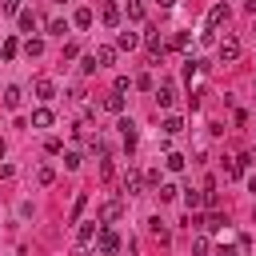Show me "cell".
I'll use <instances>...</instances> for the list:
<instances>
[{"mask_svg": "<svg viewBox=\"0 0 256 256\" xmlns=\"http://www.w3.org/2000/svg\"><path fill=\"white\" fill-rule=\"evenodd\" d=\"M124 192H128V196H140V192H144V176H140L136 168H128V176H124Z\"/></svg>", "mask_w": 256, "mask_h": 256, "instance_id": "6", "label": "cell"}, {"mask_svg": "<svg viewBox=\"0 0 256 256\" xmlns=\"http://www.w3.org/2000/svg\"><path fill=\"white\" fill-rule=\"evenodd\" d=\"M124 12H128V20H144V0H124Z\"/></svg>", "mask_w": 256, "mask_h": 256, "instance_id": "18", "label": "cell"}, {"mask_svg": "<svg viewBox=\"0 0 256 256\" xmlns=\"http://www.w3.org/2000/svg\"><path fill=\"white\" fill-rule=\"evenodd\" d=\"M176 132H184V120L180 116H168L164 120V136H176Z\"/></svg>", "mask_w": 256, "mask_h": 256, "instance_id": "25", "label": "cell"}, {"mask_svg": "<svg viewBox=\"0 0 256 256\" xmlns=\"http://www.w3.org/2000/svg\"><path fill=\"white\" fill-rule=\"evenodd\" d=\"M96 68H100V64H96V56H84V64H80V72H84V76H92Z\"/></svg>", "mask_w": 256, "mask_h": 256, "instance_id": "32", "label": "cell"}, {"mask_svg": "<svg viewBox=\"0 0 256 256\" xmlns=\"http://www.w3.org/2000/svg\"><path fill=\"white\" fill-rule=\"evenodd\" d=\"M96 236H100V224H96V220H88V224L76 228V240H80V244H92Z\"/></svg>", "mask_w": 256, "mask_h": 256, "instance_id": "7", "label": "cell"}, {"mask_svg": "<svg viewBox=\"0 0 256 256\" xmlns=\"http://www.w3.org/2000/svg\"><path fill=\"white\" fill-rule=\"evenodd\" d=\"M32 92H36V100H52V96H56V84H52V80H36Z\"/></svg>", "mask_w": 256, "mask_h": 256, "instance_id": "14", "label": "cell"}, {"mask_svg": "<svg viewBox=\"0 0 256 256\" xmlns=\"http://www.w3.org/2000/svg\"><path fill=\"white\" fill-rule=\"evenodd\" d=\"M184 204H188V208H200V204H204V192H192V188H188V192H184Z\"/></svg>", "mask_w": 256, "mask_h": 256, "instance_id": "27", "label": "cell"}, {"mask_svg": "<svg viewBox=\"0 0 256 256\" xmlns=\"http://www.w3.org/2000/svg\"><path fill=\"white\" fill-rule=\"evenodd\" d=\"M164 168H168V172H184V156H180V152H168V156H164Z\"/></svg>", "mask_w": 256, "mask_h": 256, "instance_id": "22", "label": "cell"}, {"mask_svg": "<svg viewBox=\"0 0 256 256\" xmlns=\"http://www.w3.org/2000/svg\"><path fill=\"white\" fill-rule=\"evenodd\" d=\"M84 208H88V192H80V196H76V204H72V220H80V212H84Z\"/></svg>", "mask_w": 256, "mask_h": 256, "instance_id": "28", "label": "cell"}, {"mask_svg": "<svg viewBox=\"0 0 256 256\" xmlns=\"http://www.w3.org/2000/svg\"><path fill=\"white\" fill-rule=\"evenodd\" d=\"M128 88H132V80H128V76H116V88H112V92H128Z\"/></svg>", "mask_w": 256, "mask_h": 256, "instance_id": "38", "label": "cell"}, {"mask_svg": "<svg viewBox=\"0 0 256 256\" xmlns=\"http://www.w3.org/2000/svg\"><path fill=\"white\" fill-rule=\"evenodd\" d=\"M92 56H96V64H100V68H108V64L116 60V48H112V44H100V48H96Z\"/></svg>", "mask_w": 256, "mask_h": 256, "instance_id": "13", "label": "cell"}, {"mask_svg": "<svg viewBox=\"0 0 256 256\" xmlns=\"http://www.w3.org/2000/svg\"><path fill=\"white\" fill-rule=\"evenodd\" d=\"M16 52H20V44H16V40H12V36H8V40H4V44H0V56H4V60H12V56H16Z\"/></svg>", "mask_w": 256, "mask_h": 256, "instance_id": "26", "label": "cell"}, {"mask_svg": "<svg viewBox=\"0 0 256 256\" xmlns=\"http://www.w3.org/2000/svg\"><path fill=\"white\" fill-rule=\"evenodd\" d=\"M48 32H52V36H64V32H68V20H52Z\"/></svg>", "mask_w": 256, "mask_h": 256, "instance_id": "31", "label": "cell"}, {"mask_svg": "<svg viewBox=\"0 0 256 256\" xmlns=\"http://www.w3.org/2000/svg\"><path fill=\"white\" fill-rule=\"evenodd\" d=\"M176 192H180L176 184H160V200H164V204H168V200H176Z\"/></svg>", "mask_w": 256, "mask_h": 256, "instance_id": "29", "label": "cell"}, {"mask_svg": "<svg viewBox=\"0 0 256 256\" xmlns=\"http://www.w3.org/2000/svg\"><path fill=\"white\" fill-rule=\"evenodd\" d=\"M112 172H116V168H112V160L104 156V160H100V176H104V180H112Z\"/></svg>", "mask_w": 256, "mask_h": 256, "instance_id": "36", "label": "cell"}, {"mask_svg": "<svg viewBox=\"0 0 256 256\" xmlns=\"http://www.w3.org/2000/svg\"><path fill=\"white\" fill-rule=\"evenodd\" d=\"M136 44H140V36H136V32H116V48H120V52H132Z\"/></svg>", "mask_w": 256, "mask_h": 256, "instance_id": "12", "label": "cell"}, {"mask_svg": "<svg viewBox=\"0 0 256 256\" xmlns=\"http://www.w3.org/2000/svg\"><path fill=\"white\" fill-rule=\"evenodd\" d=\"M44 148H48V156H60V152H64V144H60V140H56V136H52V140H48V144H44Z\"/></svg>", "mask_w": 256, "mask_h": 256, "instance_id": "34", "label": "cell"}, {"mask_svg": "<svg viewBox=\"0 0 256 256\" xmlns=\"http://www.w3.org/2000/svg\"><path fill=\"white\" fill-rule=\"evenodd\" d=\"M24 56H44V40H24Z\"/></svg>", "mask_w": 256, "mask_h": 256, "instance_id": "24", "label": "cell"}, {"mask_svg": "<svg viewBox=\"0 0 256 256\" xmlns=\"http://www.w3.org/2000/svg\"><path fill=\"white\" fill-rule=\"evenodd\" d=\"M148 228H152V236H156L160 244H168V228L160 224V216H152V220H148Z\"/></svg>", "mask_w": 256, "mask_h": 256, "instance_id": "23", "label": "cell"}, {"mask_svg": "<svg viewBox=\"0 0 256 256\" xmlns=\"http://www.w3.org/2000/svg\"><path fill=\"white\" fill-rule=\"evenodd\" d=\"M16 20H20V28H24V32H32V28H36V12H32V8H20V16H16Z\"/></svg>", "mask_w": 256, "mask_h": 256, "instance_id": "20", "label": "cell"}, {"mask_svg": "<svg viewBox=\"0 0 256 256\" xmlns=\"http://www.w3.org/2000/svg\"><path fill=\"white\" fill-rule=\"evenodd\" d=\"M156 4H160V8H172V4H176V0H156Z\"/></svg>", "mask_w": 256, "mask_h": 256, "instance_id": "42", "label": "cell"}, {"mask_svg": "<svg viewBox=\"0 0 256 256\" xmlns=\"http://www.w3.org/2000/svg\"><path fill=\"white\" fill-rule=\"evenodd\" d=\"M56 4H64V0H56Z\"/></svg>", "mask_w": 256, "mask_h": 256, "instance_id": "44", "label": "cell"}, {"mask_svg": "<svg viewBox=\"0 0 256 256\" xmlns=\"http://www.w3.org/2000/svg\"><path fill=\"white\" fill-rule=\"evenodd\" d=\"M36 184H40V188H48V184H56V168H48V164H40V168H36Z\"/></svg>", "mask_w": 256, "mask_h": 256, "instance_id": "17", "label": "cell"}, {"mask_svg": "<svg viewBox=\"0 0 256 256\" xmlns=\"http://www.w3.org/2000/svg\"><path fill=\"white\" fill-rule=\"evenodd\" d=\"M216 256H240V252H236V248H220Z\"/></svg>", "mask_w": 256, "mask_h": 256, "instance_id": "40", "label": "cell"}, {"mask_svg": "<svg viewBox=\"0 0 256 256\" xmlns=\"http://www.w3.org/2000/svg\"><path fill=\"white\" fill-rule=\"evenodd\" d=\"M248 160H252V156H236V160H228V168H224V172H228L232 180H240V176L248 172Z\"/></svg>", "mask_w": 256, "mask_h": 256, "instance_id": "11", "label": "cell"}, {"mask_svg": "<svg viewBox=\"0 0 256 256\" xmlns=\"http://www.w3.org/2000/svg\"><path fill=\"white\" fill-rule=\"evenodd\" d=\"M124 216V200H104L100 204V224H116Z\"/></svg>", "mask_w": 256, "mask_h": 256, "instance_id": "4", "label": "cell"}, {"mask_svg": "<svg viewBox=\"0 0 256 256\" xmlns=\"http://www.w3.org/2000/svg\"><path fill=\"white\" fill-rule=\"evenodd\" d=\"M248 8H252V12H256V0H248Z\"/></svg>", "mask_w": 256, "mask_h": 256, "instance_id": "43", "label": "cell"}, {"mask_svg": "<svg viewBox=\"0 0 256 256\" xmlns=\"http://www.w3.org/2000/svg\"><path fill=\"white\" fill-rule=\"evenodd\" d=\"M216 52H220V64H232V60H240V40L236 36H224L216 44Z\"/></svg>", "mask_w": 256, "mask_h": 256, "instance_id": "3", "label": "cell"}, {"mask_svg": "<svg viewBox=\"0 0 256 256\" xmlns=\"http://www.w3.org/2000/svg\"><path fill=\"white\" fill-rule=\"evenodd\" d=\"M64 168H68V172H76V168H80V156H76V152H68V156H64Z\"/></svg>", "mask_w": 256, "mask_h": 256, "instance_id": "35", "label": "cell"}, {"mask_svg": "<svg viewBox=\"0 0 256 256\" xmlns=\"http://www.w3.org/2000/svg\"><path fill=\"white\" fill-rule=\"evenodd\" d=\"M20 100H24V96H20V88H4V108H8V112H16V108H20Z\"/></svg>", "mask_w": 256, "mask_h": 256, "instance_id": "19", "label": "cell"}, {"mask_svg": "<svg viewBox=\"0 0 256 256\" xmlns=\"http://www.w3.org/2000/svg\"><path fill=\"white\" fill-rule=\"evenodd\" d=\"M4 152H8V144H4V136H0V160H4Z\"/></svg>", "mask_w": 256, "mask_h": 256, "instance_id": "41", "label": "cell"}, {"mask_svg": "<svg viewBox=\"0 0 256 256\" xmlns=\"http://www.w3.org/2000/svg\"><path fill=\"white\" fill-rule=\"evenodd\" d=\"M144 44H148V52H152V60H160V56H164V40H160L156 32H148V36H144Z\"/></svg>", "mask_w": 256, "mask_h": 256, "instance_id": "16", "label": "cell"}, {"mask_svg": "<svg viewBox=\"0 0 256 256\" xmlns=\"http://www.w3.org/2000/svg\"><path fill=\"white\" fill-rule=\"evenodd\" d=\"M116 128H120V140H124V148L132 152V148H136V140H140V128H136V124H132L128 116H124V120H120Z\"/></svg>", "mask_w": 256, "mask_h": 256, "instance_id": "5", "label": "cell"}, {"mask_svg": "<svg viewBox=\"0 0 256 256\" xmlns=\"http://www.w3.org/2000/svg\"><path fill=\"white\" fill-rule=\"evenodd\" d=\"M52 120H56V116H52V108H44V104L32 112V128H52Z\"/></svg>", "mask_w": 256, "mask_h": 256, "instance_id": "10", "label": "cell"}, {"mask_svg": "<svg viewBox=\"0 0 256 256\" xmlns=\"http://www.w3.org/2000/svg\"><path fill=\"white\" fill-rule=\"evenodd\" d=\"M100 108H104V112H112V116H120V112H124V96H120V92H112V96H104V104H100Z\"/></svg>", "mask_w": 256, "mask_h": 256, "instance_id": "15", "label": "cell"}, {"mask_svg": "<svg viewBox=\"0 0 256 256\" xmlns=\"http://www.w3.org/2000/svg\"><path fill=\"white\" fill-rule=\"evenodd\" d=\"M0 8H4V12H16V16H20V0H0Z\"/></svg>", "mask_w": 256, "mask_h": 256, "instance_id": "39", "label": "cell"}, {"mask_svg": "<svg viewBox=\"0 0 256 256\" xmlns=\"http://www.w3.org/2000/svg\"><path fill=\"white\" fill-rule=\"evenodd\" d=\"M72 24H76V28H92V8H76Z\"/></svg>", "mask_w": 256, "mask_h": 256, "instance_id": "21", "label": "cell"}, {"mask_svg": "<svg viewBox=\"0 0 256 256\" xmlns=\"http://www.w3.org/2000/svg\"><path fill=\"white\" fill-rule=\"evenodd\" d=\"M172 48H188V32H176L172 36Z\"/></svg>", "mask_w": 256, "mask_h": 256, "instance_id": "37", "label": "cell"}, {"mask_svg": "<svg viewBox=\"0 0 256 256\" xmlns=\"http://www.w3.org/2000/svg\"><path fill=\"white\" fill-rule=\"evenodd\" d=\"M228 20H232V8H228V4H212V8H208V24H204V32H216V28L228 24Z\"/></svg>", "mask_w": 256, "mask_h": 256, "instance_id": "2", "label": "cell"}, {"mask_svg": "<svg viewBox=\"0 0 256 256\" xmlns=\"http://www.w3.org/2000/svg\"><path fill=\"white\" fill-rule=\"evenodd\" d=\"M156 104H160V108H172V104H176V88H172V84H160V88H156Z\"/></svg>", "mask_w": 256, "mask_h": 256, "instance_id": "9", "label": "cell"}, {"mask_svg": "<svg viewBox=\"0 0 256 256\" xmlns=\"http://www.w3.org/2000/svg\"><path fill=\"white\" fill-rule=\"evenodd\" d=\"M120 252V236L112 232V228H100V236H96V256H116Z\"/></svg>", "mask_w": 256, "mask_h": 256, "instance_id": "1", "label": "cell"}, {"mask_svg": "<svg viewBox=\"0 0 256 256\" xmlns=\"http://www.w3.org/2000/svg\"><path fill=\"white\" fill-rule=\"evenodd\" d=\"M100 20H104V28H116L120 24V8L116 4H100Z\"/></svg>", "mask_w": 256, "mask_h": 256, "instance_id": "8", "label": "cell"}, {"mask_svg": "<svg viewBox=\"0 0 256 256\" xmlns=\"http://www.w3.org/2000/svg\"><path fill=\"white\" fill-rule=\"evenodd\" d=\"M192 252H196V256H208V240L196 236V240H192Z\"/></svg>", "mask_w": 256, "mask_h": 256, "instance_id": "33", "label": "cell"}, {"mask_svg": "<svg viewBox=\"0 0 256 256\" xmlns=\"http://www.w3.org/2000/svg\"><path fill=\"white\" fill-rule=\"evenodd\" d=\"M204 228H208V232H216V228H224V216H220V212H212V216L204 220Z\"/></svg>", "mask_w": 256, "mask_h": 256, "instance_id": "30", "label": "cell"}]
</instances>
